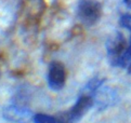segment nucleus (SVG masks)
Returning a JSON list of instances; mask_svg holds the SVG:
<instances>
[{"instance_id":"9","label":"nucleus","mask_w":131,"mask_h":123,"mask_svg":"<svg viewBox=\"0 0 131 123\" xmlns=\"http://www.w3.org/2000/svg\"><path fill=\"white\" fill-rule=\"evenodd\" d=\"M60 120H61V121H62V123H72V122H71V121H69V120H68V119H67V118H66V117H65V116H64L63 118H60Z\"/></svg>"},{"instance_id":"7","label":"nucleus","mask_w":131,"mask_h":123,"mask_svg":"<svg viewBox=\"0 0 131 123\" xmlns=\"http://www.w3.org/2000/svg\"><path fill=\"white\" fill-rule=\"evenodd\" d=\"M35 123H62L60 118H55L50 115H45V113H38L34 117Z\"/></svg>"},{"instance_id":"1","label":"nucleus","mask_w":131,"mask_h":123,"mask_svg":"<svg viewBox=\"0 0 131 123\" xmlns=\"http://www.w3.org/2000/svg\"><path fill=\"white\" fill-rule=\"evenodd\" d=\"M78 16L82 24L94 25L101 16V4L94 0H81L78 4Z\"/></svg>"},{"instance_id":"10","label":"nucleus","mask_w":131,"mask_h":123,"mask_svg":"<svg viewBox=\"0 0 131 123\" xmlns=\"http://www.w3.org/2000/svg\"><path fill=\"white\" fill-rule=\"evenodd\" d=\"M125 2L129 8H131V0H125Z\"/></svg>"},{"instance_id":"6","label":"nucleus","mask_w":131,"mask_h":123,"mask_svg":"<svg viewBox=\"0 0 131 123\" xmlns=\"http://www.w3.org/2000/svg\"><path fill=\"white\" fill-rule=\"evenodd\" d=\"M118 67H123V68H131V37H130V41L127 45L125 53L123 54L119 61V66Z\"/></svg>"},{"instance_id":"3","label":"nucleus","mask_w":131,"mask_h":123,"mask_svg":"<svg viewBox=\"0 0 131 123\" xmlns=\"http://www.w3.org/2000/svg\"><path fill=\"white\" fill-rule=\"evenodd\" d=\"M93 104H94V98L92 96L87 95V94H81L76 104L72 107V109L66 113L65 117L71 122L77 121L81 117H83V115H86L87 111L93 106Z\"/></svg>"},{"instance_id":"4","label":"nucleus","mask_w":131,"mask_h":123,"mask_svg":"<svg viewBox=\"0 0 131 123\" xmlns=\"http://www.w3.org/2000/svg\"><path fill=\"white\" fill-rule=\"evenodd\" d=\"M66 73L64 66L59 61H52L49 66L48 71V83L53 91H60L64 87Z\"/></svg>"},{"instance_id":"5","label":"nucleus","mask_w":131,"mask_h":123,"mask_svg":"<svg viewBox=\"0 0 131 123\" xmlns=\"http://www.w3.org/2000/svg\"><path fill=\"white\" fill-rule=\"evenodd\" d=\"M2 113L7 120L15 123H28L35 117L29 109L20 106H9L4 108Z\"/></svg>"},{"instance_id":"2","label":"nucleus","mask_w":131,"mask_h":123,"mask_svg":"<svg viewBox=\"0 0 131 123\" xmlns=\"http://www.w3.org/2000/svg\"><path fill=\"white\" fill-rule=\"evenodd\" d=\"M126 40L124 36L120 32L116 34L107 41L106 49H107V57H108L110 63L113 66H119V61L123 54L127 49Z\"/></svg>"},{"instance_id":"8","label":"nucleus","mask_w":131,"mask_h":123,"mask_svg":"<svg viewBox=\"0 0 131 123\" xmlns=\"http://www.w3.org/2000/svg\"><path fill=\"white\" fill-rule=\"evenodd\" d=\"M119 23L123 27L127 28L128 30L131 31V14H124V15L120 17Z\"/></svg>"}]
</instances>
